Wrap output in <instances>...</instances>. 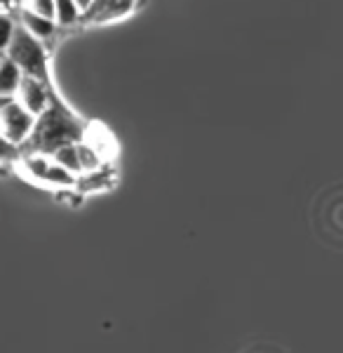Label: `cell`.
<instances>
[{
    "mask_svg": "<svg viewBox=\"0 0 343 353\" xmlns=\"http://www.w3.org/2000/svg\"><path fill=\"white\" fill-rule=\"evenodd\" d=\"M85 137V123L64 104L59 94L52 92L50 97V104L45 106L43 113L36 116V125H33L31 134L21 146H26V153H45V156H52V153L64 144L78 141ZM19 146V149H21Z\"/></svg>",
    "mask_w": 343,
    "mask_h": 353,
    "instance_id": "1",
    "label": "cell"
},
{
    "mask_svg": "<svg viewBox=\"0 0 343 353\" xmlns=\"http://www.w3.org/2000/svg\"><path fill=\"white\" fill-rule=\"evenodd\" d=\"M5 57L12 59L24 76H33V78H40V81L52 83V76H50L48 43L31 36V33H28L26 28H21L19 24H17L12 33V41L5 48Z\"/></svg>",
    "mask_w": 343,
    "mask_h": 353,
    "instance_id": "2",
    "label": "cell"
},
{
    "mask_svg": "<svg viewBox=\"0 0 343 353\" xmlns=\"http://www.w3.org/2000/svg\"><path fill=\"white\" fill-rule=\"evenodd\" d=\"M36 116L26 111L14 97H0V137L14 146H21L31 134Z\"/></svg>",
    "mask_w": 343,
    "mask_h": 353,
    "instance_id": "3",
    "label": "cell"
},
{
    "mask_svg": "<svg viewBox=\"0 0 343 353\" xmlns=\"http://www.w3.org/2000/svg\"><path fill=\"white\" fill-rule=\"evenodd\" d=\"M24 170L36 184H45L50 189H68L76 184V174L45 153H24Z\"/></svg>",
    "mask_w": 343,
    "mask_h": 353,
    "instance_id": "4",
    "label": "cell"
},
{
    "mask_svg": "<svg viewBox=\"0 0 343 353\" xmlns=\"http://www.w3.org/2000/svg\"><path fill=\"white\" fill-rule=\"evenodd\" d=\"M52 92H54L52 83L40 81V78H33V76H24V73H21V81L14 92V99L19 101L26 111H31L33 116H38V113H43L45 106L50 104Z\"/></svg>",
    "mask_w": 343,
    "mask_h": 353,
    "instance_id": "5",
    "label": "cell"
},
{
    "mask_svg": "<svg viewBox=\"0 0 343 353\" xmlns=\"http://www.w3.org/2000/svg\"><path fill=\"white\" fill-rule=\"evenodd\" d=\"M136 10V0H92L85 8L80 21L87 24H111V21L125 19Z\"/></svg>",
    "mask_w": 343,
    "mask_h": 353,
    "instance_id": "6",
    "label": "cell"
},
{
    "mask_svg": "<svg viewBox=\"0 0 343 353\" xmlns=\"http://www.w3.org/2000/svg\"><path fill=\"white\" fill-rule=\"evenodd\" d=\"M17 24H19L21 28H26L31 36H36L45 43L52 41V38L56 36V31H59V26H56V21L52 19V17L38 14L28 8L17 10Z\"/></svg>",
    "mask_w": 343,
    "mask_h": 353,
    "instance_id": "7",
    "label": "cell"
},
{
    "mask_svg": "<svg viewBox=\"0 0 343 353\" xmlns=\"http://www.w3.org/2000/svg\"><path fill=\"white\" fill-rule=\"evenodd\" d=\"M80 17H83V10L76 0H52V19L59 28L80 24Z\"/></svg>",
    "mask_w": 343,
    "mask_h": 353,
    "instance_id": "8",
    "label": "cell"
},
{
    "mask_svg": "<svg viewBox=\"0 0 343 353\" xmlns=\"http://www.w3.org/2000/svg\"><path fill=\"white\" fill-rule=\"evenodd\" d=\"M21 81V71L17 68L12 59L5 57L3 64H0V97H14L17 88Z\"/></svg>",
    "mask_w": 343,
    "mask_h": 353,
    "instance_id": "9",
    "label": "cell"
},
{
    "mask_svg": "<svg viewBox=\"0 0 343 353\" xmlns=\"http://www.w3.org/2000/svg\"><path fill=\"white\" fill-rule=\"evenodd\" d=\"M17 28V19L14 14L10 12H0V50L5 52V48L10 45V41H12V33Z\"/></svg>",
    "mask_w": 343,
    "mask_h": 353,
    "instance_id": "10",
    "label": "cell"
},
{
    "mask_svg": "<svg viewBox=\"0 0 343 353\" xmlns=\"http://www.w3.org/2000/svg\"><path fill=\"white\" fill-rule=\"evenodd\" d=\"M21 8H28L45 17H52V0H21Z\"/></svg>",
    "mask_w": 343,
    "mask_h": 353,
    "instance_id": "11",
    "label": "cell"
},
{
    "mask_svg": "<svg viewBox=\"0 0 343 353\" xmlns=\"http://www.w3.org/2000/svg\"><path fill=\"white\" fill-rule=\"evenodd\" d=\"M19 156V146L10 144L5 137H0V163L5 161H14V158Z\"/></svg>",
    "mask_w": 343,
    "mask_h": 353,
    "instance_id": "12",
    "label": "cell"
},
{
    "mask_svg": "<svg viewBox=\"0 0 343 353\" xmlns=\"http://www.w3.org/2000/svg\"><path fill=\"white\" fill-rule=\"evenodd\" d=\"M19 8H21V0H0V12L14 14Z\"/></svg>",
    "mask_w": 343,
    "mask_h": 353,
    "instance_id": "13",
    "label": "cell"
},
{
    "mask_svg": "<svg viewBox=\"0 0 343 353\" xmlns=\"http://www.w3.org/2000/svg\"><path fill=\"white\" fill-rule=\"evenodd\" d=\"M76 3L80 5V10H83V12H85V8H87V5L92 3V0H76Z\"/></svg>",
    "mask_w": 343,
    "mask_h": 353,
    "instance_id": "14",
    "label": "cell"
},
{
    "mask_svg": "<svg viewBox=\"0 0 343 353\" xmlns=\"http://www.w3.org/2000/svg\"><path fill=\"white\" fill-rule=\"evenodd\" d=\"M3 59H5V52H3V50H0V64H3Z\"/></svg>",
    "mask_w": 343,
    "mask_h": 353,
    "instance_id": "15",
    "label": "cell"
}]
</instances>
